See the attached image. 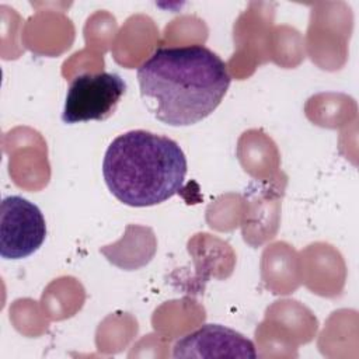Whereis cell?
Segmentation results:
<instances>
[{"instance_id":"5b68a950","label":"cell","mask_w":359,"mask_h":359,"mask_svg":"<svg viewBox=\"0 0 359 359\" xmlns=\"http://www.w3.org/2000/svg\"><path fill=\"white\" fill-rule=\"evenodd\" d=\"M258 356L251 339L238 331L220 325L203 324L181 337L172 346V358H250Z\"/></svg>"},{"instance_id":"3957f363","label":"cell","mask_w":359,"mask_h":359,"mask_svg":"<svg viewBox=\"0 0 359 359\" xmlns=\"http://www.w3.org/2000/svg\"><path fill=\"white\" fill-rule=\"evenodd\" d=\"M125 93L126 81L118 73L79 74L67 88L62 121L67 125L104 121L115 112Z\"/></svg>"},{"instance_id":"6da1fadb","label":"cell","mask_w":359,"mask_h":359,"mask_svg":"<svg viewBox=\"0 0 359 359\" xmlns=\"http://www.w3.org/2000/svg\"><path fill=\"white\" fill-rule=\"evenodd\" d=\"M136 76L146 108L170 126L203 121L219 107L231 81L223 59L199 43L157 48Z\"/></svg>"},{"instance_id":"7a4b0ae2","label":"cell","mask_w":359,"mask_h":359,"mask_svg":"<svg viewBox=\"0 0 359 359\" xmlns=\"http://www.w3.org/2000/svg\"><path fill=\"white\" fill-rule=\"evenodd\" d=\"M102 175L111 194L132 208L154 206L184 185L187 157L180 144L149 130H128L108 146Z\"/></svg>"},{"instance_id":"277c9868","label":"cell","mask_w":359,"mask_h":359,"mask_svg":"<svg viewBox=\"0 0 359 359\" xmlns=\"http://www.w3.org/2000/svg\"><path fill=\"white\" fill-rule=\"evenodd\" d=\"M46 238L41 209L20 195H10L0 205V255L21 259L34 254Z\"/></svg>"}]
</instances>
